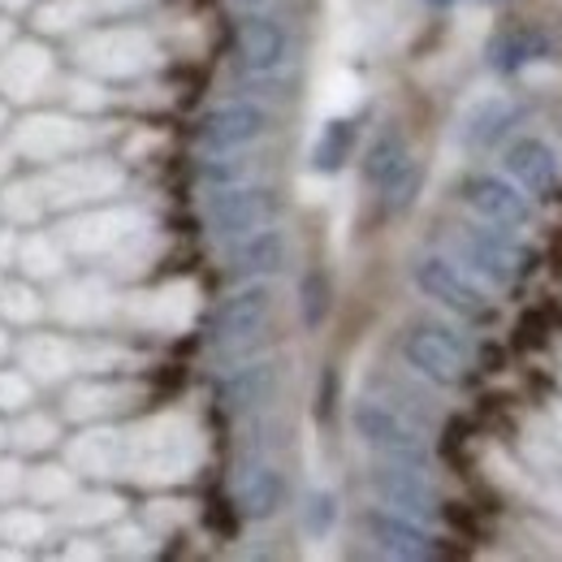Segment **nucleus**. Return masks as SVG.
I'll list each match as a JSON object with an SVG mask.
<instances>
[{"mask_svg": "<svg viewBox=\"0 0 562 562\" xmlns=\"http://www.w3.org/2000/svg\"><path fill=\"white\" fill-rule=\"evenodd\" d=\"M363 532H368L372 546H376L381 554H390V559L424 562L441 554V546L432 541V532L424 528L420 519L398 515V510H368V515H363Z\"/></svg>", "mask_w": 562, "mask_h": 562, "instance_id": "12", "label": "nucleus"}, {"mask_svg": "<svg viewBox=\"0 0 562 562\" xmlns=\"http://www.w3.org/2000/svg\"><path fill=\"white\" fill-rule=\"evenodd\" d=\"M0 4H4V9H22L26 0H0Z\"/></svg>", "mask_w": 562, "mask_h": 562, "instance_id": "45", "label": "nucleus"}, {"mask_svg": "<svg viewBox=\"0 0 562 562\" xmlns=\"http://www.w3.org/2000/svg\"><path fill=\"white\" fill-rule=\"evenodd\" d=\"M243 4H260V0H243Z\"/></svg>", "mask_w": 562, "mask_h": 562, "instance_id": "47", "label": "nucleus"}, {"mask_svg": "<svg viewBox=\"0 0 562 562\" xmlns=\"http://www.w3.org/2000/svg\"><path fill=\"white\" fill-rule=\"evenodd\" d=\"M485 4H497V0H485Z\"/></svg>", "mask_w": 562, "mask_h": 562, "instance_id": "48", "label": "nucleus"}, {"mask_svg": "<svg viewBox=\"0 0 562 562\" xmlns=\"http://www.w3.org/2000/svg\"><path fill=\"white\" fill-rule=\"evenodd\" d=\"M420 187H424V169L420 160H407L381 191H385V209L390 212H407L416 200H420Z\"/></svg>", "mask_w": 562, "mask_h": 562, "instance_id": "30", "label": "nucleus"}, {"mask_svg": "<svg viewBox=\"0 0 562 562\" xmlns=\"http://www.w3.org/2000/svg\"><path fill=\"white\" fill-rule=\"evenodd\" d=\"M550 48H554L550 35H541V31H532V26H510V31L493 35L490 66L497 74H515V70H524L528 61H546Z\"/></svg>", "mask_w": 562, "mask_h": 562, "instance_id": "22", "label": "nucleus"}, {"mask_svg": "<svg viewBox=\"0 0 562 562\" xmlns=\"http://www.w3.org/2000/svg\"><path fill=\"white\" fill-rule=\"evenodd\" d=\"M70 463L82 476H113L126 468V441L117 432H82L70 446Z\"/></svg>", "mask_w": 562, "mask_h": 562, "instance_id": "23", "label": "nucleus"}, {"mask_svg": "<svg viewBox=\"0 0 562 562\" xmlns=\"http://www.w3.org/2000/svg\"><path fill=\"white\" fill-rule=\"evenodd\" d=\"M200 178H204L209 187H238V182H247V178H251V160H247V156L216 151V160H204Z\"/></svg>", "mask_w": 562, "mask_h": 562, "instance_id": "36", "label": "nucleus"}, {"mask_svg": "<svg viewBox=\"0 0 562 562\" xmlns=\"http://www.w3.org/2000/svg\"><path fill=\"white\" fill-rule=\"evenodd\" d=\"M82 143H87V131L66 117H35L18 131V151L31 160H66Z\"/></svg>", "mask_w": 562, "mask_h": 562, "instance_id": "19", "label": "nucleus"}, {"mask_svg": "<svg viewBox=\"0 0 562 562\" xmlns=\"http://www.w3.org/2000/svg\"><path fill=\"white\" fill-rule=\"evenodd\" d=\"M44 532H48V515L44 510H9L4 519H0V537L4 541H22V546H35V541H44Z\"/></svg>", "mask_w": 562, "mask_h": 562, "instance_id": "34", "label": "nucleus"}, {"mask_svg": "<svg viewBox=\"0 0 562 562\" xmlns=\"http://www.w3.org/2000/svg\"><path fill=\"white\" fill-rule=\"evenodd\" d=\"M234 506L247 519H273L285 506V476L273 463H251L234 476Z\"/></svg>", "mask_w": 562, "mask_h": 562, "instance_id": "18", "label": "nucleus"}, {"mask_svg": "<svg viewBox=\"0 0 562 562\" xmlns=\"http://www.w3.org/2000/svg\"><path fill=\"white\" fill-rule=\"evenodd\" d=\"M53 74V57L40 44H9L0 57V91L13 100H31Z\"/></svg>", "mask_w": 562, "mask_h": 562, "instance_id": "20", "label": "nucleus"}, {"mask_svg": "<svg viewBox=\"0 0 562 562\" xmlns=\"http://www.w3.org/2000/svg\"><path fill=\"white\" fill-rule=\"evenodd\" d=\"M78 57L95 74H139L143 66H151V44L139 31H104L91 35Z\"/></svg>", "mask_w": 562, "mask_h": 562, "instance_id": "17", "label": "nucleus"}, {"mask_svg": "<svg viewBox=\"0 0 562 562\" xmlns=\"http://www.w3.org/2000/svg\"><path fill=\"white\" fill-rule=\"evenodd\" d=\"M9 355H13V338H9V329H4V325H0V363H4V359H9Z\"/></svg>", "mask_w": 562, "mask_h": 562, "instance_id": "42", "label": "nucleus"}, {"mask_svg": "<svg viewBox=\"0 0 562 562\" xmlns=\"http://www.w3.org/2000/svg\"><path fill=\"white\" fill-rule=\"evenodd\" d=\"M412 278H416L424 299L441 303L446 312H454V316H463V321H490L493 316L490 294L468 278L459 265H450L446 256H424L420 265L412 269Z\"/></svg>", "mask_w": 562, "mask_h": 562, "instance_id": "4", "label": "nucleus"}, {"mask_svg": "<svg viewBox=\"0 0 562 562\" xmlns=\"http://www.w3.org/2000/svg\"><path fill=\"white\" fill-rule=\"evenodd\" d=\"M334 524H338V497L329 490H316L303 497V532L307 537H329L334 532Z\"/></svg>", "mask_w": 562, "mask_h": 562, "instance_id": "32", "label": "nucleus"}, {"mask_svg": "<svg viewBox=\"0 0 562 562\" xmlns=\"http://www.w3.org/2000/svg\"><path fill=\"white\" fill-rule=\"evenodd\" d=\"M351 424L359 441L376 454H385L390 463H412V468H428V441L416 424L407 420L398 407L381 403V398H359L351 412Z\"/></svg>", "mask_w": 562, "mask_h": 562, "instance_id": "1", "label": "nucleus"}, {"mask_svg": "<svg viewBox=\"0 0 562 562\" xmlns=\"http://www.w3.org/2000/svg\"><path fill=\"white\" fill-rule=\"evenodd\" d=\"M273 307H278L273 285L269 281H247L243 290H234L229 299L216 303L209 321V342L225 355L251 347L265 334V325L273 321Z\"/></svg>", "mask_w": 562, "mask_h": 562, "instance_id": "2", "label": "nucleus"}, {"mask_svg": "<svg viewBox=\"0 0 562 562\" xmlns=\"http://www.w3.org/2000/svg\"><path fill=\"white\" fill-rule=\"evenodd\" d=\"M4 126H9V109H4V100H0V135H4Z\"/></svg>", "mask_w": 562, "mask_h": 562, "instance_id": "43", "label": "nucleus"}, {"mask_svg": "<svg viewBox=\"0 0 562 562\" xmlns=\"http://www.w3.org/2000/svg\"><path fill=\"white\" fill-rule=\"evenodd\" d=\"M403 359L412 372H420L432 385H463L468 381V351L446 329H412L403 338Z\"/></svg>", "mask_w": 562, "mask_h": 562, "instance_id": "6", "label": "nucleus"}, {"mask_svg": "<svg viewBox=\"0 0 562 562\" xmlns=\"http://www.w3.org/2000/svg\"><path fill=\"white\" fill-rule=\"evenodd\" d=\"M9 441H13L18 450H26V454H40V450H48V446L57 441V420L26 407V412H18V428H13Z\"/></svg>", "mask_w": 562, "mask_h": 562, "instance_id": "29", "label": "nucleus"}, {"mask_svg": "<svg viewBox=\"0 0 562 562\" xmlns=\"http://www.w3.org/2000/svg\"><path fill=\"white\" fill-rule=\"evenodd\" d=\"M35 18H40V31H70L78 22H87V0H53Z\"/></svg>", "mask_w": 562, "mask_h": 562, "instance_id": "37", "label": "nucleus"}, {"mask_svg": "<svg viewBox=\"0 0 562 562\" xmlns=\"http://www.w3.org/2000/svg\"><path fill=\"white\" fill-rule=\"evenodd\" d=\"M502 169H506V178H510L519 191H528V195H559V187H562V169H559L554 147L546 139H532V135L506 143Z\"/></svg>", "mask_w": 562, "mask_h": 562, "instance_id": "13", "label": "nucleus"}, {"mask_svg": "<svg viewBox=\"0 0 562 562\" xmlns=\"http://www.w3.org/2000/svg\"><path fill=\"white\" fill-rule=\"evenodd\" d=\"M22 490L31 493L40 506H57V502H70L74 497V476L66 472V468H35V472H26V481H22Z\"/></svg>", "mask_w": 562, "mask_h": 562, "instance_id": "28", "label": "nucleus"}, {"mask_svg": "<svg viewBox=\"0 0 562 562\" xmlns=\"http://www.w3.org/2000/svg\"><path fill=\"white\" fill-rule=\"evenodd\" d=\"M122 187V169L113 160H74L61 165L48 182H44V204L48 209H66V204H91L104 200Z\"/></svg>", "mask_w": 562, "mask_h": 562, "instance_id": "10", "label": "nucleus"}, {"mask_svg": "<svg viewBox=\"0 0 562 562\" xmlns=\"http://www.w3.org/2000/svg\"><path fill=\"white\" fill-rule=\"evenodd\" d=\"M351 151H355V122L334 117V122H325L321 139L312 147V169L316 173H338L351 160Z\"/></svg>", "mask_w": 562, "mask_h": 562, "instance_id": "26", "label": "nucleus"}, {"mask_svg": "<svg viewBox=\"0 0 562 562\" xmlns=\"http://www.w3.org/2000/svg\"><path fill=\"white\" fill-rule=\"evenodd\" d=\"M4 209L13 221H22V225H31L40 212L48 209L44 204V187H31V182H22V187H9V195H4Z\"/></svg>", "mask_w": 562, "mask_h": 562, "instance_id": "38", "label": "nucleus"}, {"mask_svg": "<svg viewBox=\"0 0 562 562\" xmlns=\"http://www.w3.org/2000/svg\"><path fill=\"white\" fill-rule=\"evenodd\" d=\"M234 48H238V61L247 74H278L290 61V31L281 26L278 18H243L238 22V35H234Z\"/></svg>", "mask_w": 562, "mask_h": 562, "instance_id": "15", "label": "nucleus"}, {"mask_svg": "<svg viewBox=\"0 0 562 562\" xmlns=\"http://www.w3.org/2000/svg\"><path fill=\"white\" fill-rule=\"evenodd\" d=\"M22 463L18 459H0V502H13L18 490H22Z\"/></svg>", "mask_w": 562, "mask_h": 562, "instance_id": "40", "label": "nucleus"}, {"mask_svg": "<svg viewBox=\"0 0 562 562\" xmlns=\"http://www.w3.org/2000/svg\"><path fill=\"white\" fill-rule=\"evenodd\" d=\"M18 269L31 278H57L61 273V247L48 234H18Z\"/></svg>", "mask_w": 562, "mask_h": 562, "instance_id": "27", "label": "nucleus"}, {"mask_svg": "<svg viewBox=\"0 0 562 562\" xmlns=\"http://www.w3.org/2000/svg\"><path fill=\"white\" fill-rule=\"evenodd\" d=\"M454 247H459V260L493 285H515L532 265V256L519 243H510L493 229H459Z\"/></svg>", "mask_w": 562, "mask_h": 562, "instance_id": "5", "label": "nucleus"}, {"mask_svg": "<svg viewBox=\"0 0 562 562\" xmlns=\"http://www.w3.org/2000/svg\"><path fill=\"white\" fill-rule=\"evenodd\" d=\"M459 200L476 212L481 221L502 225V229H519L532 221V204L528 195L510 182V178H497V173H468L459 182Z\"/></svg>", "mask_w": 562, "mask_h": 562, "instance_id": "8", "label": "nucleus"}, {"mask_svg": "<svg viewBox=\"0 0 562 562\" xmlns=\"http://www.w3.org/2000/svg\"><path fill=\"white\" fill-rule=\"evenodd\" d=\"M117 398H122V390L117 385H78L70 390V398H66V412L70 416H104V412H113L117 407Z\"/></svg>", "mask_w": 562, "mask_h": 562, "instance_id": "33", "label": "nucleus"}, {"mask_svg": "<svg viewBox=\"0 0 562 562\" xmlns=\"http://www.w3.org/2000/svg\"><path fill=\"white\" fill-rule=\"evenodd\" d=\"M265 131H269V113H265L260 104L238 100V104H221V109L204 113L195 139H200V147H204L209 156H216V151H238V147L256 143Z\"/></svg>", "mask_w": 562, "mask_h": 562, "instance_id": "11", "label": "nucleus"}, {"mask_svg": "<svg viewBox=\"0 0 562 562\" xmlns=\"http://www.w3.org/2000/svg\"><path fill=\"white\" fill-rule=\"evenodd\" d=\"M372 493L390 506V510H398V515H412V519H432V515H441V497L437 490L428 485V476H424V468H412V463H381V468H372Z\"/></svg>", "mask_w": 562, "mask_h": 562, "instance_id": "9", "label": "nucleus"}, {"mask_svg": "<svg viewBox=\"0 0 562 562\" xmlns=\"http://www.w3.org/2000/svg\"><path fill=\"white\" fill-rule=\"evenodd\" d=\"M412 160V151H407V135L390 122V126H381L376 131V139L368 143V151H363V178L372 182V187H385L403 165Z\"/></svg>", "mask_w": 562, "mask_h": 562, "instance_id": "25", "label": "nucleus"}, {"mask_svg": "<svg viewBox=\"0 0 562 562\" xmlns=\"http://www.w3.org/2000/svg\"><path fill=\"white\" fill-rule=\"evenodd\" d=\"M35 398V385L31 376L18 368V372H0V412H26Z\"/></svg>", "mask_w": 562, "mask_h": 562, "instance_id": "39", "label": "nucleus"}, {"mask_svg": "<svg viewBox=\"0 0 562 562\" xmlns=\"http://www.w3.org/2000/svg\"><path fill=\"white\" fill-rule=\"evenodd\" d=\"M18 359H22V372L31 381H61L66 372L74 368V351L70 342L61 338H22L18 342Z\"/></svg>", "mask_w": 562, "mask_h": 562, "instance_id": "24", "label": "nucleus"}, {"mask_svg": "<svg viewBox=\"0 0 562 562\" xmlns=\"http://www.w3.org/2000/svg\"><path fill=\"white\" fill-rule=\"evenodd\" d=\"M13 40H18V31H13V22H9V18H0V53H4V48H9Z\"/></svg>", "mask_w": 562, "mask_h": 562, "instance_id": "41", "label": "nucleus"}, {"mask_svg": "<svg viewBox=\"0 0 562 562\" xmlns=\"http://www.w3.org/2000/svg\"><path fill=\"white\" fill-rule=\"evenodd\" d=\"M139 234H143V212L109 209V212H87V216L66 221L61 243L70 251H78V256H104V251H122Z\"/></svg>", "mask_w": 562, "mask_h": 562, "instance_id": "7", "label": "nucleus"}, {"mask_svg": "<svg viewBox=\"0 0 562 562\" xmlns=\"http://www.w3.org/2000/svg\"><path fill=\"white\" fill-rule=\"evenodd\" d=\"M424 4H432V9H450L454 0H424Z\"/></svg>", "mask_w": 562, "mask_h": 562, "instance_id": "44", "label": "nucleus"}, {"mask_svg": "<svg viewBox=\"0 0 562 562\" xmlns=\"http://www.w3.org/2000/svg\"><path fill=\"white\" fill-rule=\"evenodd\" d=\"M515 117H519V109H515L506 95H485V100H476V104L463 113L459 135H463V143H468L472 151H485V147H493V143L515 126Z\"/></svg>", "mask_w": 562, "mask_h": 562, "instance_id": "21", "label": "nucleus"}, {"mask_svg": "<svg viewBox=\"0 0 562 562\" xmlns=\"http://www.w3.org/2000/svg\"><path fill=\"white\" fill-rule=\"evenodd\" d=\"M299 312H303V325L316 329L329 312V278L325 273H307L299 285Z\"/></svg>", "mask_w": 562, "mask_h": 562, "instance_id": "35", "label": "nucleus"}, {"mask_svg": "<svg viewBox=\"0 0 562 562\" xmlns=\"http://www.w3.org/2000/svg\"><path fill=\"white\" fill-rule=\"evenodd\" d=\"M285 265H290V238L281 229H273V225H265L256 234L234 238L229 260H225V273L234 281H260V278H278Z\"/></svg>", "mask_w": 562, "mask_h": 562, "instance_id": "14", "label": "nucleus"}, {"mask_svg": "<svg viewBox=\"0 0 562 562\" xmlns=\"http://www.w3.org/2000/svg\"><path fill=\"white\" fill-rule=\"evenodd\" d=\"M278 385H281V363L256 359V363L234 368V372L221 381L216 398H221V407H225L229 416H247V412H260L265 403H273Z\"/></svg>", "mask_w": 562, "mask_h": 562, "instance_id": "16", "label": "nucleus"}, {"mask_svg": "<svg viewBox=\"0 0 562 562\" xmlns=\"http://www.w3.org/2000/svg\"><path fill=\"white\" fill-rule=\"evenodd\" d=\"M0 316L9 325H35L44 316V303L31 285H0Z\"/></svg>", "mask_w": 562, "mask_h": 562, "instance_id": "31", "label": "nucleus"}, {"mask_svg": "<svg viewBox=\"0 0 562 562\" xmlns=\"http://www.w3.org/2000/svg\"><path fill=\"white\" fill-rule=\"evenodd\" d=\"M204 216H209L216 238H243V234H256L278 221L281 195L273 187H251V182L216 187V195L204 204Z\"/></svg>", "mask_w": 562, "mask_h": 562, "instance_id": "3", "label": "nucleus"}, {"mask_svg": "<svg viewBox=\"0 0 562 562\" xmlns=\"http://www.w3.org/2000/svg\"><path fill=\"white\" fill-rule=\"evenodd\" d=\"M4 441H9V432H4V424H0V450H4Z\"/></svg>", "mask_w": 562, "mask_h": 562, "instance_id": "46", "label": "nucleus"}]
</instances>
